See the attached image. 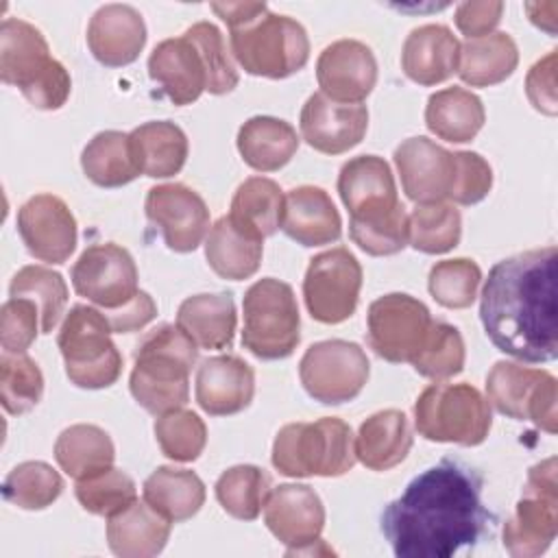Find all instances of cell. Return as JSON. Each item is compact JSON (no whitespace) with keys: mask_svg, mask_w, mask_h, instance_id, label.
Segmentation results:
<instances>
[{"mask_svg":"<svg viewBox=\"0 0 558 558\" xmlns=\"http://www.w3.org/2000/svg\"><path fill=\"white\" fill-rule=\"evenodd\" d=\"M482 475L451 458L418 473L379 519L397 558H449L473 547L495 517L482 499Z\"/></svg>","mask_w":558,"mask_h":558,"instance_id":"6da1fadb","label":"cell"},{"mask_svg":"<svg viewBox=\"0 0 558 558\" xmlns=\"http://www.w3.org/2000/svg\"><path fill=\"white\" fill-rule=\"evenodd\" d=\"M558 248H532L497 262L482 288L480 320L506 355L545 364L558 355Z\"/></svg>","mask_w":558,"mask_h":558,"instance_id":"7a4b0ae2","label":"cell"},{"mask_svg":"<svg viewBox=\"0 0 558 558\" xmlns=\"http://www.w3.org/2000/svg\"><path fill=\"white\" fill-rule=\"evenodd\" d=\"M198 347L177 325L153 329L135 349L129 390L150 414L159 416L183 408L190 399V373Z\"/></svg>","mask_w":558,"mask_h":558,"instance_id":"3957f363","label":"cell"},{"mask_svg":"<svg viewBox=\"0 0 558 558\" xmlns=\"http://www.w3.org/2000/svg\"><path fill=\"white\" fill-rule=\"evenodd\" d=\"M0 78L44 111L61 109L72 89L68 70L50 57L41 31L15 17H7L0 26Z\"/></svg>","mask_w":558,"mask_h":558,"instance_id":"277c9868","label":"cell"},{"mask_svg":"<svg viewBox=\"0 0 558 558\" xmlns=\"http://www.w3.org/2000/svg\"><path fill=\"white\" fill-rule=\"evenodd\" d=\"M351 427L336 416L288 423L272 442V466L288 477H340L355 464Z\"/></svg>","mask_w":558,"mask_h":558,"instance_id":"5b68a950","label":"cell"},{"mask_svg":"<svg viewBox=\"0 0 558 558\" xmlns=\"http://www.w3.org/2000/svg\"><path fill=\"white\" fill-rule=\"evenodd\" d=\"M231 52L246 74L264 78H288L301 72L310 59L305 28L288 17L262 7L246 22L229 28Z\"/></svg>","mask_w":558,"mask_h":558,"instance_id":"8992f818","label":"cell"},{"mask_svg":"<svg viewBox=\"0 0 558 558\" xmlns=\"http://www.w3.org/2000/svg\"><path fill=\"white\" fill-rule=\"evenodd\" d=\"M111 325L102 310L74 305L59 329L57 344L65 364V375L76 388L100 390L118 381L122 355L111 340Z\"/></svg>","mask_w":558,"mask_h":558,"instance_id":"52a82bcc","label":"cell"},{"mask_svg":"<svg viewBox=\"0 0 558 558\" xmlns=\"http://www.w3.org/2000/svg\"><path fill=\"white\" fill-rule=\"evenodd\" d=\"M416 432L432 442L482 445L493 427L488 401L471 384H432L414 403Z\"/></svg>","mask_w":558,"mask_h":558,"instance_id":"ba28073f","label":"cell"},{"mask_svg":"<svg viewBox=\"0 0 558 558\" xmlns=\"http://www.w3.org/2000/svg\"><path fill=\"white\" fill-rule=\"evenodd\" d=\"M242 344L259 360L290 357L301 340V316L290 283L275 277L255 281L242 299Z\"/></svg>","mask_w":558,"mask_h":558,"instance_id":"9c48e42d","label":"cell"},{"mask_svg":"<svg viewBox=\"0 0 558 558\" xmlns=\"http://www.w3.org/2000/svg\"><path fill=\"white\" fill-rule=\"evenodd\" d=\"M558 532L556 458L527 471L523 495L504 525V547L514 558H534L549 549Z\"/></svg>","mask_w":558,"mask_h":558,"instance_id":"30bf717a","label":"cell"},{"mask_svg":"<svg viewBox=\"0 0 558 558\" xmlns=\"http://www.w3.org/2000/svg\"><path fill=\"white\" fill-rule=\"evenodd\" d=\"M486 401L514 421H532L538 429L556 434V377L541 368L497 362L486 375Z\"/></svg>","mask_w":558,"mask_h":558,"instance_id":"8fae6325","label":"cell"},{"mask_svg":"<svg viewBox=\"0 0 558 558\" xmlns=\"http://www.w3.org/2000/svg\"><path fill=\"white\" fill-rule=\"evenodd\" d=\"M371 364L364 349L349 340H323L303 353L299 377L305 392L325 405L353 401L368 381Z\"/></svg>","mask_w":558,"mask_h":558,"instance_id":"7c38bea8","label":"cell"},{"mask_svg":"<svg viewBox=\"0 0 558 558\" xmlns=\"http://www.w3.org/2000/svg\"><path fill=\"white\" fill-rule=\"evenodd\" d=\"M362 290L357 257L336 246L310 259L303 279V299L310 316L325 325H338L353 316Z\"/></svg>","mask_w":558,"mask_h":558,"instance_id":"4fadbf2b","label":"cell"},{"mask_svg":"<svg viewBox=\"0 0 558 558\" xmlns=\"http://www.w3.org/2000/svg\"><path fill=\"white\" fill-rule=\"evenodd\" d=\"M432 323L434 318L423 301L403 292L384 294L368 305V347L386 362H412L421 351Z\"/></svg>","mask_w":558,"mask_h":558,"instance_id":"5bb4252c","label":"cell"},{"mask_svg":"<svg viewBox=\"0 0 558 558\" xmlns=\"http://www.w3.org/2000/svg\"><path fill=\"white\" fill-rule=\"evenodd\" d=\"M72 288L98 310H120L137 294V266L133 255L113 242L92 244L74 262Z\"/></svg>","mask_w":558,"mask_h":558,"instance_id":"9a60e30c","label":"cell"},{"mask_svg":"<svg viewBox=\"0 0 558 558\" xmlns=\"http://www.w3.org/2000/svg\"><path fill=\"white\" fill-rule=\"evenodd\" d=\"M264 523L270 534L292 554H316L325 527V506L307 484H279L264 506Z\"/></svg>","mask_w":558,"mask_h":558,"instance_id":"2e32d148","label":"cell"},{"mask_svg":"<svg viewBox=\"0 0 558 558\" xmlns=\"http://www.w3.org/2000/svg\"><path fill=\"white\" fill-rule=\"evenodd\" d=\"M146 218L161 231L174 253H192L209 231V209L198 192L183 183H163L148 190Z\"/></svg>","mask_w":558,"mask_h":558,"instance_id":"e0dca14e","label":"cell"},{"mask_svg":"<svg viewBox=\"0 0 558 558\" xmlns=\"http://www.w3.org/2000/svg\"><path fill=\"white\" fill-rule=\"evenodd\" d=\"M17 233L26 251L48 264H63L76 248V218L54 194H35L17 209Z\"/></svg>","mask_w":558,"mask_h":558,"instance_id":"ac0fdd59","label":"cell"},{"mask_svg":"<svg viewBox=\"0 0 558 558\" xmlns=\"http://www.w3.org/2000/svg\"><path fill=\"white\" fill-rule=\"evenodd\" d=\"M299 129L314 150L342 155L364 140L368 129V109L362 102H336L316 92L301 109Z\"/></svg>","mask_w":558,"mask_h":558,"instance_id":"d6986e66","label":"cell"},{"mask_svg":"<svg viewBox=\"0 0 558 558\" xmlns=\"http://www.w3.org/2000/svg\"><path fill=\"white\" fill-rule=\"evenodd\" d=\"M338 194L349 209V222H368L392 214L401 203L392 170L377 155L349 159L338 174Z\"/></svg>","mask_w":558,"mask_h":558,"instance_id":"ffe728a7","label":"cell"},{"mask_svg":"<svg viewBox=\"0 0 558 558\" xmlns=\"http://www.w3.org/2000/svg\"><path fill=\"white\" fill-rule=\"evenodd\" d=\"M392 159L401 177V187L410 201L425 205L449 198L456 174L453 153L418 135L403 140L395 148Z\"/></svg>","mask_w":558,"mask_h":558,"instance_id":"44dd1931","label":"cell"},{"mask_svg":"<svg viewBox=\"0 0 558 558\" xmlns=\"http://www.w3.org/2000/svg\"><path fill=\"white\" fill-rule=\"evenodd\" d=\"M316 81L336 102H362L377 83L375 54L357 39H338L318 54Z\"/></svg>","mask_w":558,"mask_h":558,"instance_id":"7402d4cb","label":"cell"},{"mask_svg":"<svg viewBox=\"0 0 558 558\" xmlns=\"http://www.w3.org/2000/svg\"><path fill=\"white\" fill-rule=\"evenodd\" d=\"M196 403L209 416H231L246 410L255 395V373L238 355H214L201 362L194 386Z\"/></svg>","mask_w":558,"mask_h":558,"instance_id":"603a6c76","label":"cell"},{"mask_svg":"<svg viewBox=\"0 0 558 558\" xmlns=\"http://www.w3.org/2000/svg\"><path fill=\"white\" fill-rule=\"evenodd\" d=\"M146 44V24L131 4L100 7L87 26V46L94 59L107 68L133 63Z\"/></svg>","mask_w":558,"mask_h":558,"instance_id":"cb8c5ba5","label":"cell"},{"mask_svg":"<svg viewBox=\"0 0 558 558\" xmlns=\"http://www.w3.org/2000/svg\"><path fill=\"white\" fill-rule=\"evenodd\" d=\"M148 76L177 107L192 105L207 89V74L196 46L183 35L159 41L148 57Z\"/></svg>","mask_w":558,"mask_h":558,"instance_id":"d4e9b609","label":"cell"},{"mask_svg":"<svg viewBox=\"0 0 558 558\" xmlns=\"http://www.w3.org/2000/svg\"><path fill=\"white\" fill-rule=\"evenodd\" d=\"M460 65V41L442 24L414 28L401 48V68L418 85L445 83Z\"/></svg>","mask_w":558,"mask_h":558,"instance_id":"484cf974","label":"cell"},{"mask_svg":"<svg viewBox=\"0 0 558 558\" xmlns=\"http://www.w3.org/2000/svg\"><path fill=\"white\" fill-rule=\"evenodd\" d=\"M281 229L301 246H323L340 238L342 218L323 187L301 185L286 194Z\"/></svg>","mask_w":558,"mask_h":558,"instance_id":"4316f807","label":"cell"},{"mask_svg":"<svg viewBox=\"0 0 558 558\" xmlns=\"http://www.w3.org/2000/svg\"><path fill=\"white\" fill-rule=\"evenodd\" d=\"M172 523L146 499L107 517V543L120 558H153L163 551Z\"/></svg>","mask_w":558,"mask_h":558,"instance_id":"83f0119b","label":"cell"},{"mask_svg":"<svg viewBox=\"0 0 558 558\" xmlns=\"http://www.w3.org/2000/svg\"><path fill=\"white\" fill-rule=\"evenodd\" d=\"M412 449V432L401 410H379L357 429L355 458L371 471H390Z\"/></svg>","mask_w":558,"mask_h":558,"instance_id":"f1b7e54d","label":"cell"},{"mask_svg":"<svg viewBox=\"0 0 558 558\" xmlns=\"http://www.w3.org/2000/svg\"><path fill=\"white\" fill-rule=\"evenodd\" d=\"M177 327L201 349H227L233 344L238 314L231 294H194L177 310Z\"/></svg>","mask_w":558,"mask_h":558,"instance_id":"f546056e","label":"cell"},{"mask_svg":"<svg viewBox=\"0 0 558 558\" xmlns=\"http://www.w3.org/2000/svg\"><path fill=\"white\" fill-rule=\"evenodd\" d=\"M264 240L235 225L229 216L216 220L205 240V257L209 268L229 281L253 277L262 264Z\"/></svg>","mask_w":558,"mask_h":558,"instance_id":"4dcf8cb0","label":"cell"},{"mask_svg":"<svg viewBox=\"0 0 558 558\" xmlns=\"http://www.w3.org/2000/svg\"><path fill=\"white\" fill-rule=\"evenodd\" d=\"M238 150L253 170L275 172L299 150V135L294 126L281 118L253 116L238 131Z\"/></svg>","mask_w":558,"mask_h":558,"instance_id":"1f68e13d","label":"cell"},{"mask_svg":"<svg viewBox=\"0 0 558 558\" xmlns=\"http://www.w3.org/2000/svg\"><path fill=\"white\" fill-rule=\"evenodd\" d=\"M484 120L486 111L480 96L464 87H445L427 98L425 124L445 142H471L482 131Z\"/></svg>","mask_w":558,"mask_h":558,"instance_id":"d6a6232c","label":"cell"},{"mask_svg":"<svg viewBox=\"0 0 558 558\" xmlns=\"http://www.w3.org/2000/svg\"><path fill=\"white\" fill-rule=\"evenodd\" d=\"M131 144L142 174L150 179H168L181 172L187 159V135L170 120H150L135 126Z\"/></svg>","mask_w":558,"mask_h":558,"instance_id":"836d02e7","label":"cell"},{"mask_svg":"<svg viewBox=\"0 0 558 558\" xmlns=\"http://www.w3.org/2000/svg\"><path fill=\"white\" fill-rule=\"evenodd\" d=\"M54 460L65 475L78 482L113 466L116 447L111 436L98 425L76 423L57 436Z\"/></svg>","mask_w":558,"mask_h":558,"instance_id":"e575fe53","label":"cell"},{"mask_svg":"<svg viewBox=\"0 0 558 558\" xmlns=\"http://www.w3.org/2000/svg\"><path fill=\"white\" fill-rule=\"evenodd\" d=\"M519 65V48L508 33H490L460 44V78L471 87L504 83Z\"/></svg>","mask_w":558,"mask_h":558,"instance_id":"d590c367","label":"cell"},{"mask_svg":"<svg viewBox=\"0 0 558 558\" xmlns=\"http://www.w3.org/2000/svg\"><path fill=\"white\" fill-rule=\"evenodd\" d=\"M81 168L98 187H122L142 174L131 135L122 131L96 133L81 153Z\"/></svg>","mask_w":558,"mask_h":558,"instance_id":"8d00e7d4","label":"cell"},{"mask_svg":"<svg viewBox=\"0 0 558 558\" xmlns=\"http://www.w3.org/2000/svg\"><path fill=\"white\" fill-rule=\"evenodd\" d=\"M144 499L170 523H183L203 508L205 484L194 471L157 466L144 482Z\"/></svg>","mask_w":558,"mask_h":558,"instance_id":"74e56055","label":"cell"},{"mask_svg":"<svg viewBox=\"0 0 558 558\" xmlns=\"http://www.w3.org/2000/svg\"><path fill=\"white\" fill-rule=\"evenodd\" d=\"M286 194L272 179L251 177L238 185L229 218L257 238H270L281 229Z\"/></svg>","mask_w":558,"mask_h":558,"instance_id":"f35d334b","label":"cell"},{"mask_svg":"<svg viewBox=\"0 0 558 558\" xmlns=\"http://www.w3.org/2000/svg\"><path fill=\"white\" fill-rule=\"evenodd\" d=\"M270 490V475L255 464H238L227 469L214 486L222 510L240 521H255L264 510Z\"/></svg>","mask_w":558,"mask_h":558,"instance_id":"ab89813d","label":"cell"},{"mask_svg":"<svg viewBox=\"0 0 558 558\" xmlns=\"http://www.w3.org/2000/svg\"><path fill=\"white\" fill-rule=\"evenodd\" d=\"M11 299H31L39 310L41 333H52L68 305L65 279L46 266L20 268L9 286Z\"/></svg>","mask_w":558,"mask_h":558,"instance_id":"60d3db41","label":"cell"},{"mask_svg":"<svg viewBox=\"0 0 558 558\" xmlns=\"http://www.w3.org/2000/svg\"><path fill=\"white\" fill-rule=\"evenodd\" d=\"M460 235L462 218L453 205L425 203L416 205L408 216V242L421 253H447L458 246Z\"/></svg>","mask_w":558,"mask_h":558,"instance_id":"b9f144b4","label":"cell"},{"mask_svg":"<svg viewBox=\"0 0 558 558\" xmlns=\"http://www.w3.org/2000/svg\"><path fill=\"white\" fill-rule=\"evenodd\" d=\"M63 493V480L48 462L28 460L9 471L2 497L22 510H44Z\"/></svg>","mask_w":558,"mask_h":558,"instance_id":"7bdbcfd3","label":"cell"},{"mask_svg":"<svg viewBox=\"0 0 558 558\" xmlns=\"http://www.w3.org/2000/svg\"><path fill=\"white\" fill-rule=\"evenodd\" d=\"M464 360L466 351L460 331L449 323L434 320L421 351L410 364L418 375L434 381H442L462 373Z\"/></svg>","mask_w":558,"mask_h":558,"instance_id":"ee69618b","label":"cell"},{"mask_svg":"<svg viewBox=\"0 0 558 558\" xmlns=\"http://www.w3.org/2000/svg\"><path fill=\"white\" fill-rule=\"evenodd\" d=\"M44 395V375L26 353H2L0 357V399L2 408L13 414H26Z\"/></svg>","mask_w":558,"mask_h":558,"instance_id":"f6af8a7d","label":"cell"},{"mask_svg":"<svg viewBox=\"0 0 558 558\" xmlns=\"http://www.w3.org/2000/svg\"><path fill=\"white\" fill-rule=\"evenodd\" d=\"M155 438L161 453L174 462H194L207 445V427L192 410H170L155 421Z\"/></svg>","mask_w":558,"mask_h":558,"instance_id":"bcb514c9","label":"cell"},{"mask_svg":"<svg viewBox=\"0 0 558 558\" xmlns=\"http://www.w3.org/2000/svg\"><path fill=\"white\" fill-rule=\"evenodd\" d=\"M482 281V270L473 259L456 257L436 262L427 277V290L436 303L449 310L469 307Z\"/></svg>","mask_w":558,"mask_h":558,"instance_id":"7dc6e473","label":"cell"},{"mask_svg":"<svg viewBox=\"0 0 558 558\" xmlns=\"http://www.w3.org/2000/svg\"><path fill=\"white\" fill-rule=\"evenodd\" d=\"M74 495L83 510L98 517H111L137 499V488L131 475L109 466L92 477L78 480Z\"/></svg>","mask_w":558,"mask_h":558,"instance_id":"c3c4849f","label":"cell"},{"mask_svg":"<svg viewBox=\"0 0 558 558\" xmlns=\"http://www.w3.org/2000/svg\"><path fill=\"white\" fill-rule=\"evenodd\" d=\"M185 37L196 46L205 74H207V89L214 96H222L235 89L240 76L233 65V59L229 57L227 44L218 26L211 22H196L185 31Z\"/></svg>","mask_w":558,"mask_h":558,"instance_id":"681fc988","label":"cell"},{"mask_svg":"<svg viewBox=\"0 0 558 558\" xmlns=\"http://www.w3.org/2000/svg\"><path fill=\"white\" fill-rule=\"evenodd\" d=\"M351 240L368 255L384 257L395 255L408 246V214L399 205L392 214L368 220V222H349Z\"/></svg>","mask_w":558,"mask_h":558,"instance_id":"f907efd6","label":"cell"},{"mask_svg":"<svg viewBox=\"0 0 558 558\" xmlns=\"http://www.w3.org/2000/svg\"><path fill=\"white\" fill-rule=\"evenodd\" d=\"M41 327L39 310L31 299H9L0 310V344L4 353H26Z\"/></svg>","mask_w":558,"mask_h":558,"instance_id":"816d5d0a","label":"cell"},{"mask_svg":"<svg viewBox=\"0 0 558 558\" xmlns=\"http://www.w3.org/2000/svg\"><path fill=\"white\" fill-rule=\"evenodd\" d=\"M456 174L449 198L458 205H475L484 201L493 187V168L490 163L473 150L453 153Z\"/></svg>","mask_w":558,"mask_h":558,"instance_id":"f5cc1de1","label":"cell"},{"mask_svg":"<svg viewBox=\"0 0 558 558\" xmlns=\"http://www.w3.org/2000/svg\"><path fill=\"white\" fill-rule=\"evenodd\" d=\"M525 94L536 111L545 116H556V50H551L530 68L525 78Z\"/></svg>","mask_w":558,"mask_h":558,"instance_id":"db71d44e","label":"cell"},{"mask_svg":"<svg viewBox=\"0 0 558 558\" xmlns=\"http://www.w3.org/2000/svg\"><path fill=\"white\" fill-rule=\"evenodd\" d=\"M504 2H462L456 7V26L469 39L490 35L499 24Z\"/></svg>","mask_w":558,"mask_h":558,"instance_id":"11a10c76","label":"cell"},{"mask_svg":"<svg viewBox=\"0 0 558 558\" xmlns=\"http://www.w3.org/2000/svg\"><path fill=\"white\" fill-rule=\"evenodd\" d=\"M102 314L107 316L113 333H131L146 327L157 316V305L148 292L140 290V294L124 307L102 310Z\"/></svg>","mask_w":558,"mask_h":558,"instance_id":"9f6ffc18","label":"cell"}]
</instances>
